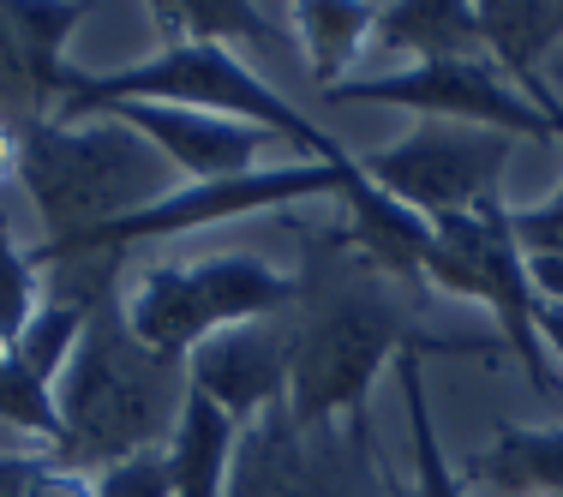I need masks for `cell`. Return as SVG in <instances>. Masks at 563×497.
<instances>
[{
	"label": "cell",
	"mask_w": 563,
	"mask_h": 497,
	"mask_svg": "<svg viewBox=\"0 0 563 497\" xmlns=\"http://www.w3.org/2000/svg\"><path fill=\"white\" fill-rule=\"evenodd\" d=\"M521 139L492 126H455V120H413L396 144L360 156V174L384 186L426 222L444 217H474V210L498 205V186L509 174Z\"/></svg>",
	"instance_id": "8"
},
{
	"label": "cell",
	"mask_w": 563,
	"mask_h": 497,
	"mask_svg": "<svg viewBox=\"0 0 563 497\" xmlns=\"http://www.w3.org/2000/svg\"><path fill=\"white\" fill-rule=\"evenodd\" d=\"M288 31L306 48L312 85L330 97L378 31V7H366V0H300V7H288Z\"/></svg>",
	"instance_id": "17"
},
{
	"label": "cell",
	"mask_w": 563,
	"mask_h": 497,
	"mask_svg": "<svg viewBox=\"0 0 563 497\" xmlns=\"http://www.w3.org/2000/svg\"><path fill=\"white\" fill-rule=\"evenodd\" d=\"M126 120L139 139H151L163 151V163L180 174L186 186L205 180H234V174L258 168L271 132L246 126V120H222V114H192V109H156V102H114V109H97Z\"/></svg>",
	"instance_id": "12"
},
{
	"label": "cell",
	"mask_w": 563,
	"mask_h": 497,
	"mask_svg": "<svg viewBox=\"0 0 563 497\" xmlns=\"http://www.w3.org/2000/svg\"><path fill=\"white\" fill-rule=\"evenodd\" d=\"M540 342H545V354L563 360V306L552 300H540Z\"/></svg>",
	"instance_id": "27"
},
{
	"label": "cell",
	"mask_w": 563,
	"mask_h": 497,
	"mask_svg": "<svg viewBox=\"0 0 563 497\" xmlns=\"http://www.w3.org/2000/svg\"><path fill=\"white\" fill-rule=\"evenodd\" d=\"M0 109L7 120H48L43 97H36V78H31V60L19 48V31H12V7H0Z\"/></svg>",
	"instance_id": "24"
},
{
	"label": "cell",
	"mask_w": 563,
	"mask_h": 497,
	"mask_svg": "<svg viewBox=\"0 0 563 497\" xmlns=\"http://www.w3.org/2000/svg\"><path fill=\"white\" fill-rule=\"evenodd\" d=\"M330 102H384V109H413L420 120H455V126H492L509 139H533L552 144V120L533 109L516 85L492 66V55H467V60H420V66H396L378 78H342L330 90Z\"/></svg>",
	"instance_id": "10"
},
{
	"label": "cell",
	"mask_w": 563,
	"mask_h": 497,
	"mask_svg": "<svg viewBox=\"0 0 563 497\" xmlns=\"http://www.w3.org/2000/svg\"><path fill=\"white\" fill-rule=\"evenodd\" d=\"M354 174L347 168H330V163H258L234 180H205V186H174L168 198L120 217L114 228L90 240H43V252H139L144 240H180V234H198V228H217V222H234V217H264V210H282V205H306V198H336L342 180Z\"/></svg>",
	"instance_id": "9"
},
{
	"label": "cell",
	"mask_w": 563,
	"mask_h": 497,
	"mask_svg": "<svg viewBox=\"0 0 563 497\" xmlns=\"http://www.w3.org/2000/svg\"><path fill=\"white\" fill-rule=\"evenodd\" d=\"M114 102H156V109L246 120V126L294 144L300 163H330V168L354 163V151L330 139L318 120H306L276 85H264L246 55L217 43H168L163 55L114 66V73H73V90L48 120H90L97 109H114Z\"/></svg>",
	"instance_id": "4"
},
{
	"label": "cell",
	"mask_w": 563,
	"mask_h": 497,
	"mask_svg": "<svg viewBox=\"0 0 563 497\" xmlns=\"http://www.w3.org/2000/svg\"><path fill=\"white\" fill-rule=\"evenodd\" d=\"M156 12V31L168 43H217V48H264L288 36V19H271V7H252V0H163Z\"/></svg>",
	"instance_id": "18"
},
{
	"label": "cell",
	"mask_w": 563,
	"mask_h": 497,
	"mask_svg": "<svg viewBox=\"0 0 563 497\" xmlns=\"http://www.w3.org/2000/svg\"><path fill=\"white\" fill-rule=\"evenodd\" d=\"M132 252H43L31 264L48 276V300L85 306V335L55 378L60 408V455L78 467H109L139 450H163L186 401V360H168L132 330L126 318V270Z\"/></svg>",
	"instance_id": "1"
},
{
	"label": "cell",
	"mask_w": 563,
	"mask_h": 497,
	"mask_svg": "<svg viewBox=\"0 0 563 497\" xmlns=\"http://www.w3.org/2000/svg\"><path fill=\"white\" fill-rule=\"evenodd\" d=\"M342 205H347V222L330 228V240L347 246L360 264H372L384 281L396 288H426V252H432V222L420 210H408L401 198H390L384 186H372L360 174V156H354V174L342 180Z\"/></svg>",
	"instance_id": "13"
},
{
	"label": "cell",
	"mask_w": 563,
	"mask_h": 497,
	"mask_svg": "<svg viewBox=\"0 0 563 497\" xmlns=\"http://www.w3.org/2000/svg\"><path fill=\"white\" fill-rule=\"evenodd\" d=\"M372 43L384 55H408V66L486 55V43H479V12L467 0H396V7H378Z\"/></svg>",
	"instance_id": "15"
},
{
	"label": "cell",
	"mask_w": 563,
	"mask_h": 497,
	"mask_svg": "<svg viewBox=\"0 0 563 497\" xmlns=\"http://www.w3.org/2000/svg\"><path fill=\"white\" fill-rule=\"evenodd\" d=\"M312 246L324 252H312L300 300L288 312V413L306 432L366 420L372 384L401 354H486V342L420 330L408 318V300L390 294L396 281H384L330 234H312Z\"/></svg>",
	"instance_id": "2"
},
{
	"label": "cell",
	"mask_w": 563,
	"mask_h": 497,
	"mask_svg": "<svg viewBox=\"0 0 563 497\" xmlns=\"http://www.w3.org/2000/svg\"><path fill=\"white\" fill-rule=\"evenodd\" d=\"M36 306H43V270L31 264V246H19L12 240V222L7 210H0V342H19L24 324L36 318Z\"/></svg>",
	"instance_id": "23"
},
{
	"label": "cell",
	"mask_w": 563,
	"mask_h": 497,
	"mask_svg": "<svg viewBox=\"0 0 563 497\" xmlns=\"http://www.w3.org/2000/svg\"><path fill=\"white\" fill-rule=\"evenodd\" d=\"M97 474L60 450H0V497H90Z\"/></svg>",
	"instance_id": "21"
},
{
	"label": "cell",
	"mask_w": 563,
	"mask_h": 497,
	"mask_svg": "<svg viewBox=\"0 0 563 497\" xmlns=\"http://www.w3.org/2000/svg\"><path fill=\"white\" fill-rule=\"evenodd\" d=\"M288 366H294V354H288V312H282V318L222 330L205 347H192L186 384L205 401H217L228 420L246 432L271 408H288Z\"/></svg>",
	"instance_id": "11"
},
{
	"label": "cell",
	"mask_w": 563,
	"mask_h": 497,
	"mask_svg": "<svg viewBox=\"0 0 563 497\" xmlns=\"http://www.w3.org/2000/svg\"><path fill=\"white\" fill-rule=\"evenodd\" d=\"M401 378V408H408V438H413V492L408 497H467V479L450 467L444 443H438L432 426V401H426V360L401 354L396 360Z\"/></svg>",
	"instance_id": "19"
},
{
	"label": "cell",
	"mask_w": 563,
	"mask_h": 497,
	"mask_svg": "<svg viewBox=\"0 0 563 497\" xmlns=\"http://www.w3.org/2000/svg\"><path fill=\"white\" fill-rule=\"evenodd\" d=\"M467 479L504 497H563V426H498L467 462Z\"/></svg>",
	"instance_id": "16"
},
{
	"label": "cell",
	"mask_w": 563,
	"mask_h": 497,
	"mask_svg": "<svg viewBox=\"0 0 563 497\" xmlns=\"http://www.w3.org/2000/svg\"><path fill=\"white\" fill-rule=\"evenodd\" d=\"M12 163H19V132L12 120H0V180H12Z\"/></svg>",
	"instance_id": "28"
},
{
	"label": "cell",
	"mask_w": 563,
	"mask_h": 497,
	"mask_svg": "<svg viewBox=\"0 0 563 497\" xmlns=\"http://www.w3.org/2000/svg\"><path fill=\"white\" fill-rule=\"evenodd\" d=\"M78 335H85V306H73V300H43V306H36V318L24 324V335L12 342V354H19L43 384H55L60 372H66V360H73Z\"/></svg>",
	"instance_id": "22"
},
{
	"label": "cell",
	"mask_w": 563,
	"mask_h": 497,
	"mask_svg": "<svg viewBox=\"0 0 563 497\" xmlns=\"http://www.w3.org/2000/svg\"><path fill=\"white\" fill-rule=\"evenodd\" d=\"M300 300V276L276 270L258 252H217L198 264H151L126 288V318L156 354L192 360L210 335L282 318Z\"/></svg>",
	"instance_id": "5"
},
{
	"label": "cell",
	"mask_w": 563,
	"mask_h": 497,
	"mask_svg": "<svg viewBox=\"0 0 563 497\" xmlns=\"http://www.w3.org/2000/svg\"><path fill=\"white\" fill-rule=\"evenodd\" d=\"M12 132H19L12 180L43 217V240H90L132 210L168 198L174 186H186L163 163V151L114 114L19 120Z\"/></svg>",
	"instance_id": "3"
},
{
	"label": "cell",
	"mask_w": 563,
	"mask_h": 497,
	"mask_svg": "<svg viewBox=\"0 0 563 497\" xmlns=\"http://www.w3.org/2000/svg\"><path fill=\"white\" fill-rule=\"evenodd\" d=\"M228 497H396L372 455L366 420L306 432L288 408H271L240 432Z\"/></svg>",
	"instance_id": "7"
},
{
	"label": "cell",
	"mask_w": 563,
	"mask_h": 497,
	"mask_svg": "<svg viewBox=\"0 0 563 497\" xmlns=\"http://www.w3.org/2000/svg\"><path fill=\"white\" fill-rule=\"evenodd\" d=\"M426 288H444L455 300H479L498 318L504 347L528 366L540 396H552V366L540 342V288L528 276V252L509 234V205L474 210V217H444L432 222V252H426Z\"/></svg>",
	"instance_id": "6"
},
{
	"label": "cell",
	"mask_w": 563,
	"mask_h": 497,
	"mask_svg": "<svg viewBox=\"0 0 563 497\" xmlns=\"http://www.w3.org/2000/svg\"><path fill=\"white\" fill-rule=\"evenodd\" d=\"M234 450H240V426L228 420L217 401H205L192 384H186L180 420H174V432H168V443H163L174 497H228Z\"/></svg>",
	"instance_id": "14"
},
{
	"label": "cell",
	"mask_w": 563,
	"mask_h": 497,
	"mask_svg": "<svg viewBox=\"0 0 563 497\" xmlns=\"http://www.w3.org/2000/svg\"><path fill=\"white\" fill-rule=\"evenodd\" d=\"M0 426L24 438H48V450H60V408L55 384H43L7 342H0Z\"/></svg>",
	"instance_id": "20"
},
{
	"label": "cell",
	"mask_w": 563,
	"mask_h": 497,
	"mask_svg": "<svg viewBox=\"0 0 563 497\" xmlns=\"http://www.w3.org/2000/svg\"><path fill=\"white\" fill-rule=\"evenodd\" d=\"M509 234L528 258H563V186L545 205H528V210H509Z\"/></svg>",
	"instance_id": "26"
},
{
	"label": "cell",
	"mask_w": 563,
	"mask_h": 497,
	"mask_svg": "<svg viewBox=\"0 0 563 497\" xmlns=\"http://www.w3.org/2000/svg\"><path fill=\"white\" fill-rule=\"evenodd\" d=\"M90 497H174L163 450H139V455H126V462L97 467V492Z\"/></svg>",
	"instance_id": "25"
}]
</instances>
